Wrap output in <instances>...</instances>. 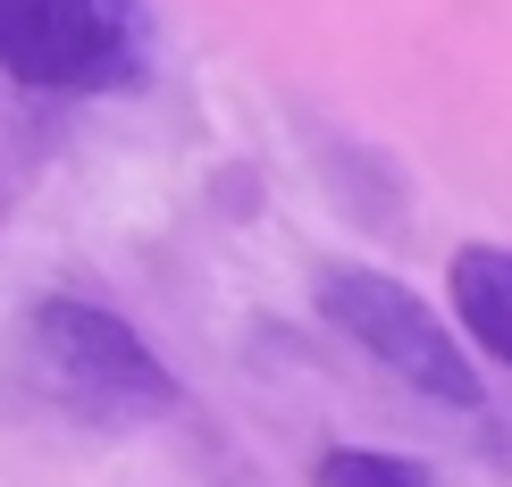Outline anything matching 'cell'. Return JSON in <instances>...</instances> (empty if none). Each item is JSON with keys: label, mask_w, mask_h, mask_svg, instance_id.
I'll use <instances>...</instances> for the list:
<instances>
[{"label": "cell", "mask_w": 512, "mask_h": 487, "mask_svg": "<svg viewBox=\"0 0 512 487\" xmlns=\"http://www.w3.org/2000/svg\"><path fill=\"white\" fill-rule=\"evenodd\" d=\"M17 370L42 404L93 420V429H143V420L177 412V378L143 345L118 311L76 303V294H42L17 320Z\"/></svg>", "instance_id": "obj_1"}, {"label": "cell", "mask_w": 512, "mask_h": 487, "mask_svg": "<svg viewBox=\"0 0 512 487\" xmlns=\"http://www.w3.org/2000/svg\"><path fill=\"white\" fill-rule=\"evenodd\" d=\"M319 311H328L378 370H395L403 387H420L429 404L479 412V395H487L479 370L462 362V345L445 336V320L403 278H378V269H328V278H319Z\"/></svg>", "instance_id": "obj_2"}, {"label": "cell", "mask_w": 512, "mask_h": 487, "mask_svg": "<svg viewBox=\"0 0 512 487\" xmlns=\"http://www.w3.org/2000/svg\"><path fill=\"white\" fill-rule=\"evenodd\" d=\"M0 68L34 93H101L135 68V0H0Z\"/></svg>", "instance_id": "obj_3"}, {"label": "cell", "mask_w": 512, "mask_h": 487, "mask_svg": "<svg viewBox=\"0 0 512 487\" xmlns=\"http://www.w3.org/2000/svg\"><path fill=\"white\" fill-rule=\"evenodd\" d=\"M454 311L496 362H512V252L504 244H462L454 252Z\"/></svg>", "instance_id": "obj_4"}, {"label": "cell", "mask_w": 512, "mask_h": 487, "mask_svg": "<svg viewBox=\"0 0 512 487\" xmlns=\"http://www.w3.org/2000/svg\"><path fill=\"white\" fill-rule=\"evenodd\" d=\"M319 487H437V471H429V462H412V454L336 446V454H319Z\"/></svg>", "instance_id": "obj_5"}]
</instances>
